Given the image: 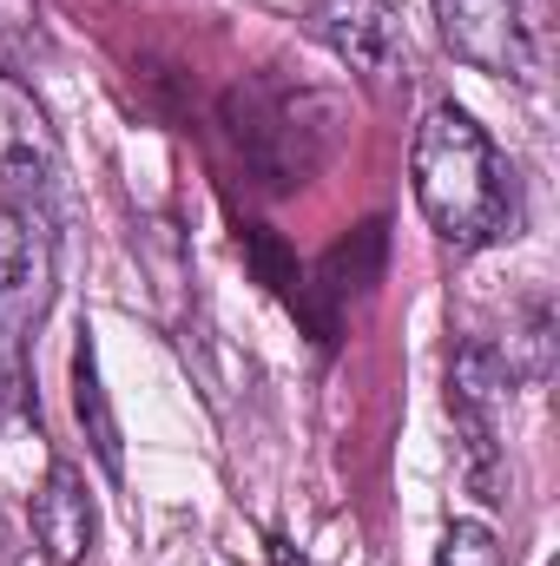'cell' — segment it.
<instances>
[{
    "label": "cell",
    "instance_id": "cell-1",
    "mask_svg": "<svg viewBox=\"0 0 560 566\" xmlns=\"http://www.w3.org/2000/svg\"><path fill=\"white\" fill-rule=\"evenodd\" d=\"M409 185H416L428 231L455 251H488V244L515 238V224H521L515 165L455 99L422 113L416 139H409Z\"/></svg>",
    "mask_w": 560,
    "mask_h": 566
},
{
    "label": "cell",
    "instance_id": "cell-2",
    "mask_svg": "<svg viewBox=\"0 0 560 566\" xmlns=\"http://www.w3.org/2000/svg\"><path fill=\"white\" fill-rule=\"evenodd\" d=\"M428 7H435L442 46L462 66L495 73V80H521V86L541 80L548 46H541V7L535 0H428Z\"/></svg>",
    "mask_w": 560,
    "mask_h": 566
},
{
    "label": "cell",
    "instance_id": "cell-3",
    "mask_svg": "<svg viewBox=\"0 0 560 566\" xmlns=\"http://www.w3.org/2000/svg\"><path fill=\"white\" fill-rule=\"evenodd\" d=\"M303 27L363 86H376V93L409 86V27H403L396 0H310Z\"/></svg>",
    "mask_w": 560,
    "mask_h": 566
},
{
    "label": "cell",
    "instance_id": "cell-4",
    "mask_svg": "<svg viewBox=\"0 0 560 566\" xmlns=\"http://www.w3.org/2000/svg\"><path fill=\"white\" fill-rule=\"evenodd\" d=\"M60 165V133H53V113L33 99V86L0 66V191H27V185H46Z\"/></svg>",
    "mask_w": 560,
    "mask_h": 566
},
{
    "label": "cell",
    "instance_id": "cell-5",
    "mask_svg": "<svg viewBox=\"0 0 560 566\" xmlns=\"http://www.w3.org/2000/svg\"><path fill=\"white\" fill-rule=\"evenodd\" d=\"M93 534H100V507H93V488H86V468L80 461H46V481L33 488V541L53 566H80L93 554Z\"/></svg>",
    "mask_w": 560,
    "mask_h": 566
},
{
    "label": "cell",
    "instance_id": "cell-6",
    "mask_svg": "<svg viewBox=\"0 0 560 566\" xmlns=\"http://www.w3.org/2000/svg\"><path fill=\"white\" fill-rule=\"evenodd\" d=\"M73 409H80V428H86V441H93L100 468L120 481V428H113L106 389H100V356H93V343H80V349H73Z\"/></svg>",
    "mask_w": 560,
    "mask_h": 566
},
{
    "label": "cell",
    "instance_id": "cell-7",
    "mask_svg": "<svg viewBox=\"0 0 560 566\" xmlns=\"http://www.w3.org/2000/svg\"><path fill=\"white\" fill-rule=\"evenodd\" d=\"M435 566H508V554H501V534L488 521H448Z\"/></svg>",
    "mask_w": 560,
    "mask_h": 566
}]
</instances>
